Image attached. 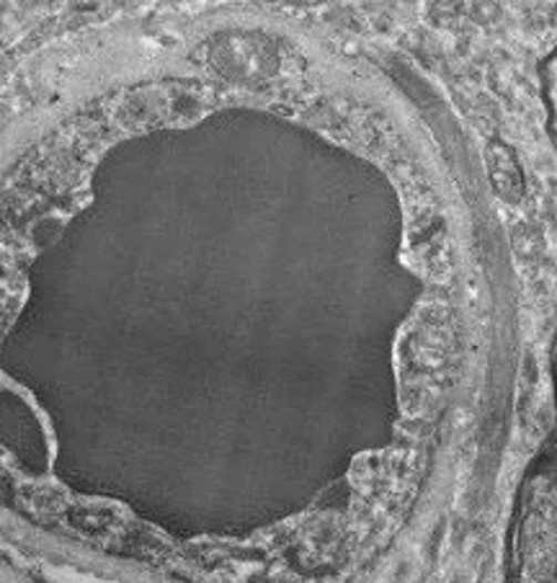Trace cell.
Returning <instances> with one entry per match:
<instances>
[{"instance_id": "obj_1", "label": "cell", "mask_w": 557, "mask_h": 583, "mask_svg": "<svg viewBox=\"0 0 557 583\" xmlns=\"http://www.w3.org/2000/svg\"><path fill=\"white\" fill-rule=\"evenodd\" d=\"M209 62L233 81L271 78L281 68L279 47L256 31H225L209 42Z\"/></svg>"}, {"instance_id": "obj_2", "label": "cell", "mask_w": 557, "mask_h": 583, "mask_svg": "<svg viewBox=\"0 0 557 583\" xmlns=\"http://www.w3.org/2000/svg\"><path fill=\"white\" fill-rule=\"evenodd\" d=\"M485 165H488L491 184L496 186L501 200L506 202H522L524 196V173L522 165L512 153V147L501 143V140H491L485 147Z\"/></svg>"}]
</instances>
